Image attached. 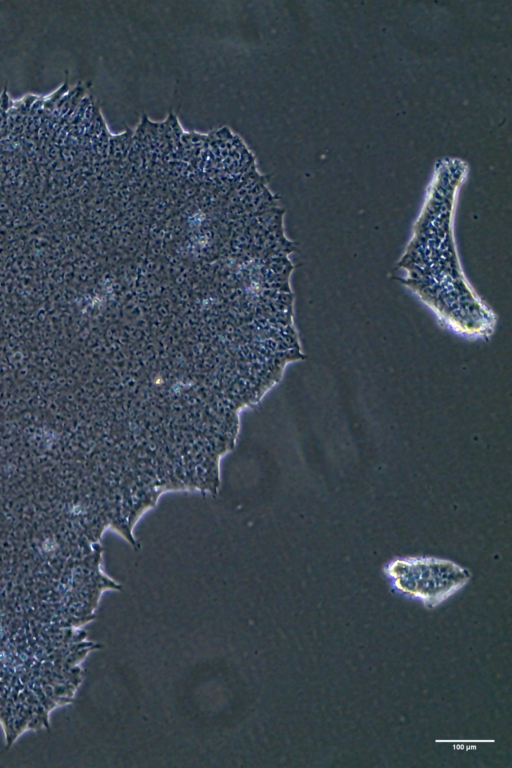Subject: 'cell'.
I'll list each match as a JSON object with an SVG mask.
<instances>
[{"mask_svg":"<svg viewBox=\"0 0 512 768\" xmlns=\"http://www.w3.org/2000/svg\"><path fill=\"white\" fill-rule=\"evenodd\" d=\"M384 573L395 593L427 608H436L471 579L465 567L428 556L395 558L385 565Z\"/></svg>","mask_w":512,"mask_h":768,"instance_id":"obj_1","label":"cell"}]
</instances>
